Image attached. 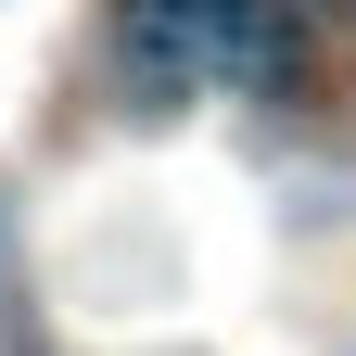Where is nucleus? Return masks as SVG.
<instances>
[{
	"label": "nucleus",
	"mask_w": 356,
	"mask_h": 356,
	"mask_svg": "<svg viewBox=\"0 0 356 356\" xmlns=\"http://www.w3.org/2000/svg\"><path fill=\"white\" fill-rule=\"evenodd\" d=\"M280 64V26L267 0H127V76L153 102H191V89H242Z\"/></svg>",
	"instance_id": "1"
}]
</instances>
